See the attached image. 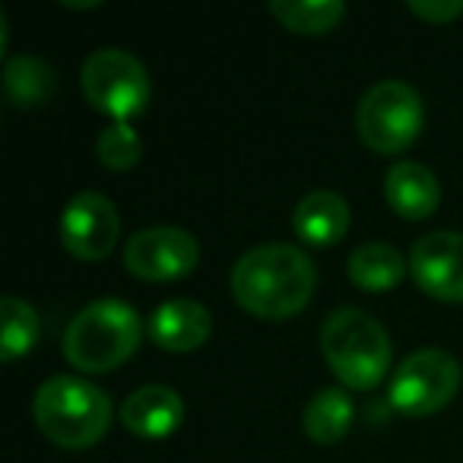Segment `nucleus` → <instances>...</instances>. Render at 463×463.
<instances>
[{
    "label": "nucleus",
    "mask_w": 463,
    "mask_h": 463,
    "mask_svg": "<svg viewBox=\"0 0 463 463\" xmlns=\"http://www.w3.org/2000/svg\"><path fill=\"white\" fill-rule=\"evenodd\" d=\"M232 296L248 315L264 321L292 317L311 302L317 286L315 260L289 241L248 248L232 267Z\"/></svg>",
    "instance_id": "1"
},
{
    "label": "nucleus",
    "mask_w": 463,
    "mask_h": 463,
    "mask_svg": "<svg viewBox=\"0 0 463 463\" xmlns=\"http://www.w3.org/2000/svg\"><path fill=\"white\" fill-rule=\"evenodd\" d=\"M146 324L121 298H96L64 330V355L80 372H111L140 349Z\"/></svg>",
    "instance_id": "2"
},
{
    "label": "nucleus",
    "mask_w": 463,
    "mask_h": 463,
    "mask_svg": "<svg viewBox=\"0 0 463 463\" xmlns=\"http://www.w3.org/2000/svg\"><path fill=\"white\" fill-rule=\"evenodd\" d=\"M33 412L45 438L61 448H92L111 425V397L92 381L54 374L35 391Z\"/></svg>",
    "instance_id": "3"
},
{
    "label": "nucleus",
    "mask_w": 463,
    "mask_h": 463,
    "mask_svg": "<svg viewBox=\"0 0 463 463\" xmlns=\"http://www.w3.org/2000/svg\"><path fill=\"white\" fill-rule=\"evenodd\" d=\"M321 353L330 372L353 391H372L391 368V336L368 311L336 308L321 324Z\"/></svg>",
    "instance_id": "4"
},
{
    "label": "nucleus",
    "mask_w": 463,
    "mask_h": 463,
    "mask_svg": "<svg viewBox=\"0 0 463 463\" xmlns=\"http://www.w3.org/2000/svg\"><path fill=\"white\" fill-rule=\"evenodd\" d=\"M425 124L422 96L403 80H381L362 96L355 109V130L362 143L381 156L403 153Z\"/></svg>",
    "instance_id": "5"
},
{
    "label": "nucleus",
    "mask_w": 463,
    "mask_h": 463,
    "mask_svg": "<svg viewBox=\"0 0 463 463\" xmlns=\"http://www.w3.org/2000/svg\"><path fill=\"white\" fill-rule=\"evenodd\" d=\"M460 362L438 346L416 349L397 365L387 387V403L403 416H431L460 391Z\"/></svg>",
    "instance_id": "6"
},
{
    "label": "nucleus",
    "mask_w": 463,
    "mask_h": 463,
    "mask_svg": "<svg viewBox=\"0 0 463 463\" xmlns=\"http://www.w3.org/2000/svg\"><path fill=\"white\" fill-rule=\"evenodd\" d=\"M83 92L92 109L115 121L140 115L149 102V73L137 54L124 48H99L83 64Z\"/></svg>",
    "instance_id": "7"
},
{
    "label": "nucleus",
    "mask_w": 463,
    "mask_h": 463,
    "mask_svg": "<svg viewBox=\"0 0 463 463\" xmlns=\"http://www.w3.org/2000/svg\"><path fill=\"white\" fill-rule=\"evenodd\" d=\"M200 245L178 225H149L134 232L124 248V267L146 283H172L197 267Z\"/></svg>",
    "instance_id": "8"
},
{
    "label": "nucleus",
    "mask_w": 463,
    "mask_h": 463,
    "mask_svg": "<svg viewBox=\"0 0 463 463\" xmlns=\"http://www.w3.org/2000/svg\"><path fill=\"white\" fill-rule=\"evenodd\" d=\"M121 216L102 191H80L61 216V241L80 260H105L118 245Z\"/></svg>",
    "instance_id": "9"
},
{
    "label": "nucleus",
    "mask_w": 463,
    "mask_h": 463,
    "mask_svg": "<svg viewBox=\"0 0 463 463\" xmlns=\"http://www.w3.org/2000/svg\"><path fill=\"white\" fill-rule=\"evenodd\" d=\"M410 277L438 302H463V232L438 229L410 248Z\"/></svg>",
    "instance_id": "10"
},
{
    "label": "nucleus",
    "mask_w": 463,
    "mask_h": 463,
    "mask_svg": "<svg viewBox=\"0 0 463 463\" xmlns=\"http://www.w3.org/2000/svg\"><path fill=\"white\" fill-rule=\"evenodd\" d=\"M210 330L213 315L206 311V305L194 302V298H168L146 321V334L153 336L156 346L168 349V353H191V349L203 346Z\"/></svg>",
    "instance_id": "11"
},
{
    "label": "nucleus",
    "mask_w": 463,
    "mask_h": 463,
    "mask_svg": "<svg viewBox=\"0 0 463 463\" xmlns=\"http://www.w3.org/2000/svg\"><path fill=\"white\" fill-rule=\"evenodd\" d=\"M121 422L137 438H168L184 422V400L165 384H143L121 403Z\"/></svg>",
    "instance_id": "12"
},
{
    "label": "nucleus",
    "mask_w": 463,
    "mask_h": 463,
    "mask_svg": "<svg viewBox=\"0 0 463 463\" xmlns=\"http://www.w3.org/2000/svg\"><path fill=\"white\" fill-rule=\"evenodd\" d=\"M384 200L403 219H425L441 203V184L435 172L419 162H397L384 175Z\"/></svg>",
    "instance_id": "13"
},
{
    "label": "nucleus",
    "mask_w": 463,
    "mask_h": 463,
    "mask_svg": "<svg viewBox=\"0 0 463 463\" xmlns=\"http://www.w3.org/2000/svg\"><path fill=\"white\" fill-rule=\"evenodd\" d=\"M349 203L336 191H311L298 200L292 213V229L302 241L315 248L336 245L349 232Z\"/></svg>",
    "instance_id": "14"
},
{
    "label": "nucleus",
    "mask_w": 463,
    "mask_h": 463,
    "mask_svg": "<svg viewBox=\"0 0 463 463\" xmlns=\"http://www.w3.org/2000/svg\"><path fill=\"white\" fill-rule=\"evenodd\" d=\"M410 270V258L397 251L387 241H365L346 260V273L359 289L365 292H387L403 283Z\"/></svg>",
    "instance_id": "15"
},
{
    "label": "nucleus",
    "mask_w": 463,
    "mask_h": 463,
    "mask_svg": "<svg viewBox=\"0 0 463 463\" xmlns=\"http://www.w3.org/2000/svg\"><path fill=\"white\" fill-rule=\"evenodd\" d=\"M54 67L39 54H16L4 64V90L16 109H39L54 96Z\"/></svg>",
    "instance_id": "16"
},
{
    "label": "nucleus",
    "mask_w": 463,
    "mask_h": 463,
    "mask_svg": "<svg viewBox=\"0 0 463 463\" xmlns=\"http://www.w3.org/2000/svg\"><path fill=\"white\" fill-rule=\"evenodd\" d=\"M353 416H355L353 397H349L343 387H324V391H317L315 397L308 400V406H305L302 429L311 441L334 444L349 431Z\"/></svg>",
    "instance_id": "17"
},
{
    "label": "nucleus",
    "mask_w": 463,
    "mask_h": 463,
    "mask_svg": "<svg viewBox=\"0 0 463 463\" xmlns=\"http://www.w3.org/2000/svg\"><path fill=\"white\" fill-rule=\"evenodd\" d=\"M267 7H270V14L286 29L305 35L330 33L346 16V4L343 0H270Z\"/></svg>",
    "instance_id": "18"
},
{
    "label": "nucleus",
    "mask_w": 463,
    "mask_h": 463,
    "mask_svg": "<svg viewBox=\"0 0 463 463\" xmlns=\"http://www.w3.org/2000/svg\"><path fill=\"white\" fill-rule=\"evenodd\" d=\"M0 317H4V330H0V359L4 362L20 359L39 343L42 317L26 298L4 296L0 298Z\"/></svg>",
    "instance_id": "19"
},
{
    "label": "nucleus",
    "mask_w": 463,
    "mask_h": 463,
    "mask_svg": "<svg viewBox=\"0 0 463 463\" xmlns=\"http://www.w3.org/2000/svg\"><path fill=\"white\" fill-rule=\"evenodd\" d=\"M96 156L105 168H111V172H128V168H134L137 162H140L143 140L128 121H115L99 134Z\"/></svg>",
    "instance_id": "20"
},
{
    "label": "nucleus",
    "mask_w": 463,
    "mask_h": 463,
    "mask_svg": "<svg viewBox=\"0 0 463 463\" xmlns=\"http://www.w3.org/2000/svg\"><path fill=\"white\" fill-rule=\"evenodd\" d=\"M406 7L429 23H450L463 16V0H410Z\"/></svg>",
    "instance_id": "21"
}]
</instances>
